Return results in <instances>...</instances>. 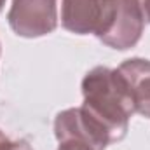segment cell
<instances>
[{"label":"cell","instance_id":"obj_7","mask_svg":"<svg viewBox=\"0 0 150 150\" xmlns=\"http://www.w3.org/2000/svg\"><path fill=\"white\" fill-rule=\"evenodd\" d=\"M0 150H32V147L23 142V140H16V142H11L4 133L0 134Z\"/></svg>","mask_w":150,"mask_h":150},{"label":"cell","instance_id":"obj_2","mask_svg":"<svg viewBox=\"0 0 150 150\" xmlns=\"http://www.w3.org/2000/svg\"><path fill=\"white\" fill-rule=\"evenodd\" d=\"M58 0H12L9 25L19 37L35 38L49 35L58 26Z\"/></svg>","mask_w":150,"mask_h":150},{"label":"cell","instance_id":"obj_1","mask_svg":"<svg viewBox=\"0 0 150 150\" xmlns=\"http://www.w3.org/2000/svg\"><path fill=\"white\" fill-rule=\"evenodd\" d=\"M82 94V108L107 131L112 143L120 142L127 133L129 119L136 113V108L119 70L96 67L84 77Z\"/></svg>","mask_w":150,"mask_h":150},{"label":"cell","instance_id":"obj_9","mask_svg":"<svg viewBox=\"0 0 150 150\" xmlns=\"http://www.w3.org/2000/svg\"><path fill=\"white\" fill-rule=\"evenodd\" d=\"M140 2H142V9H143L145 19L150 23V0H140Z\"/></svg>","mask_w":150,"mask_h":150},{"label":"cell","instance_id":"obj_6","mask_svg":"<svg viewBox=\"0 0 150 150\" xmlns=\"http://www.w3.org/2000/svg\"><path fill=\"white\" fill-rule=\"evenodd\" d=\"M117 70L129 87L136 113L150 119V61L133 58L124 61Z\"/></svg>","mask_w":150,"mask_h":150},{"label":"cell","instance_id":"obj_3","mask_svg":"<svg viewBox=\"0 0 150 150\" xmlns=\"http://www.w3.org/2000/svg\"><path fill=\"white\" fill-rule=\"evenodd\" d=\"M54 133L59 143L74 142L93 150H105L108 145H112L107 131L82 107L58 113L54 120Z\"/></svg>","mask_w":150,"mask_h":150},{"label":"cell","instance_id":"obj_8","mask_svg":"<svg viewBox=\"0 0 150 150\" xmlns=\"http://www.w3.org/2000/svg\"><path fill=\"white\" fill-rule=\"evenodd\" d=\"M58 150H93L86 145H80V143H74V142H68V143H59V149Z\"/></svg>","mask_w":150,"mask_h":150},{"label":"cell","instance_id":"obj_10","mask_svg":"<svg viewBox=\"0 0 150 150\" xmlns=\"http://www.w3.org/2000/svg\"><path fill=\"white\" fill-rule=\"evenodd\" d=\"M4 4H5V0H0V11H2V7H4Z\"/></svg>","mask_w":150,"mask_h":150},{"label":"cell","instance_id":"obj_4","mask_svg":"<svg viewBox=\"0 0 150 150\" xmlns=\"http://www.w3.org/2000/svg\"><path fill=\"white\" fill-rule=\"evenodd\" d=\"M145 26V14L140 0H115L108 28L100 40L113 49H129L138 44Z\"/></svg>","mask_w":150,"mask_h":150},{"label":"cell","instance_id":"obj_5","mask_svg":"<svg viewBox=\"0 0 150 150\" xmlns=\"http://www.w3.org/2000/svg\"><path fill=\"white\" fill-rule=\"evenodd\" d=\"M110 7L112 0H63L61 23L72 33L98 37L107 25Z\"/></svg>","mask_w":150,"mask_h":150}]
</instances>
